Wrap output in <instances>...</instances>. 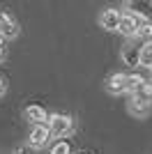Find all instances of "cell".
<instances>
[{"label": "cell", "instance_id": "obj_8", "mask_svg": "<svg viewBox=\"0 0 152 154\" xmlns=\"http://www.w3.org/2000/svg\"><path fill=\"white\" fill-rule=\"evenodd\" d=\"M16 35H19V26H16V21H14L7 12H0V37L14 39Z\"/></svg>", "mask_w": 152, "mask_h": 154}, {"label": "cell", "instance_id": "obj_17", "mask_svg": "<svg viewBox=\"0 0 152 154\" xmlns=\"http://www.w3.org/2000/svg\"><path fill=\"white\" fill-rule=\"evenodd\" d=\"M5 90H7V85H5V81H2V76H0V97L5 94Z\"/></svg>", "mask_w": 152, "mask_h": 154}, {"label": "cell", "instance_id": "obj_10", "mask_svg": "<svg viewBox=\"0 0 152 154\" xmlns=\"http://www.w3.org/2000/svg\"><path fill=\"white\" fill-rule=\"evenodd\" d=\"M150 110V101H145L141 94H131V99H129V113L136 117H143Z\"/></svg>", "mask_w": 152, "mask_h": 154}, {"label": "cell", "instance_id": "obj_2", "mask_svg": "<svg viewBox=\"0 0 152 154\" xmlns=\"http://www.w3.org/2000/svg\"><path fill=\"white\" fill-rule=\"evenodd\" d=\"M127 12L136 14L143 23H152V0H131L127 2Z\"/></svg>", "mask_w": 152, "mask_h": 154}, {"label": "cell", "instance_id": "obj_7", "mask_svg": "<svg viewBox=\"0 0 152 154\" xmlns=\"http://www.w3.org/2000/svg\"><path fill=\"white\" fill-rule=\"evenodd\" d=\"M106 90L111 92V94H122V92H127V74H122V71L111 74V76L106 78Z\"/></svg>", "mask_w": 152, "mask_h": 154}, {"label": "cell", "instance_id": "obj_3", "mask_svg": "<svg viewBox=\"0 0 152 154\" xmlns=\"http://www.w3.org/2000/svg\"><path fill=\"white\" fill-rule=\"evenodd\" d=\"M120 21H122V12L120 9H104V12L99 14V26L104 28V30L108 32H115V30H120Z\"/></svg>", "mask_w": 152, "mask_h": 154}, {"label": "cell", "instance_id": "obj_5", "mask_svg": "<svg viewBox=\"0 0 152 154\" xmlns=\"http://www.w3.org/2000/svg\"><path fill=\"white\" fill-rule=\"evenodd\" d=\"M141 51H143V44H138L136 39L122 46V60L127 62V67H141Z\"/></svg>", "mask_w": 152, "mask_h": 154}, {"label": "cell", "instance_id": "obj_6", "mask_svg": "<svg viewBox=\"0 0 152 154\" xmlns=\"http://www.w3.org/2000/svg\"><path fill=\"white\" fill-rule=\"evenodd\" d=\"M141 23L143 21L136 16V14H131V12H125L122 14V21H120V30L118 32H122L127 39H134L136 37V32H138V28H141Z\"/></svg>", "mask_w": 152, "mask_h": 154}, {"label": "cell", "instance_id": "obj_1", "mask_svg": "<svg viewBox=\"0 0 152 154\" xmlns=\"http://www.w3.org/2000/svg\"><path fill=\"white\" fill-rule=\"evenodd\" d=\"M46 124H49L53 138H65V136L71 134V129H74V120H71L69 115H62V113H53Z\"/></svg>", "mask_w": 152, "mask_h": 154}, {"label": "cell", "instance_id": "obj_16", "mask_svg": "<svg viewBox=\"0 0 152 154\" xmlns=\"http://www.w3.org/2000/svg\"><path fill=\"white\" fill-rule=\"evenodd\" d=\"M14 154H35V149L30 145H19V147L14 149Z\"/></svg>", "mask_w": 152, "mask_h": 154}, {"label": "cell", "instance_id": "obj_18", "mask_svg": "<svg viewBox=\"0 0 152 154\" xmlns=\"http://www.w3.org/2000/svg\"><path fill=\"white\" fill-rule=\"evenodd\" d=\"M5 55V46H2V37H0V58Z\"/></svg>", "mask_w": 152, "mask_h": 154}, {"label": "cell", "instance_id": "obj_14", "mask_svg": "<svg viewBox=\"0 0 152 154\" xmlns=\"http://www.w3.org/2000/svg\"><path fill=\"white\" fill-rule=\"evenodd\" d=\"M49 154H71V147H69V143L67 140H58L53 147H51Z\"/></svg>", "mask_w": 152, "mask_h": 154}, {"label": "cell", "instance_id": "obj_9", "mask_svg": "<svg viewBox=\"0 0 152 154\" xmlns=\"http://www.w3.org/2000/svg\"><path fill=\"white\" fill-rule=\"evenodd\" d=\"M23 113H25V120H28V122H32V127L49 122V115H46V110L42 108V106H35V103H32V106H28Z\"/></svg>", "mask_w": 152, "mask_h": 154}, {"label": "cell", "instance_id": "obj_4", "mask_svg": "<svg viewBox=\"0 0 152 154\" xmlns=\"http://www.w3.org/2000/svg\"><path fill=\"white\" fill-rule=\"evenodd\" d=\"M49 138H51L49 124H37V127H32L30 136H28V145H30L32 149H39V147H44L46 143H49Z\"/></svg>", "mask_w": 152, "mask_h": 154}, {"label": "cell", "instance_id": "obj_11", "mask_svg": "<svg viewBox=\"0 0 152 154\" xmlns=\"http://www.w3.org/2000/svg\"><path fill=\"white\" fill-rule=\"evenodd\" d=\"M143 85H145V78L141 76V74H129L127 76V92L129 94H136Z\"/></svg>", "mask_w": 152, "mask_h": 154}, {"label": "cell", "instance_id": "obj_15", "mask_svg": "<svg viewBox=\"0 0 152 154\" xmlns=\"http://www.w3.org/2000/svg\"><path fill=\"white\" fill-rule=\"evenodd\" d=\"M136 94H141L143 99H145V101H150V103H152V83H145L138 92H136Z\"/></svg>", "mask_w": 152, "mask_h": 154}, {"label": "cell", "instance_id": "obj_12", "mask_svg": "<svg viewBox=\"0 0 152 154\" xmlns=\"http://www.w3.org/2000/svg\"><path fill=\"white\" fill-rule=\"evenodd\" d=\"M136 42L138 44H152V23H141V28H138V32H136Z\"/></svg>", "mask_w": 152, "mask_h": 154}, {"label": "cell", "instance_id": "obj_19", "mask_svg": "<svg viewBox=\"0 0 152 154\" xmlns=\"http://www.w3.org/2000/svg\"><path fill=\"white\" fill-rule=\"evenodd\" d=\"M150 83H152V71H150Z\"/></svg>", "mask_w": 152, "mask_h": 154}, {"label": "cell", "instance_id": "obj_13", "mask_svg": "<svg viewBox=\"0 0 152 154\" xmlns=\"http://www.w3.org/2000/svg\"><path fill=\"white\" fill-rule=\"evenodd\" d=\"M141 67H150L152 69V44H145L141 51Z\"/></svg>", "mask_w": 152, "mask_h": 154}]
</instances>
